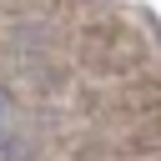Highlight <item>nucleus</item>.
<instances>
[{
    "mask_svg": "<svg viewBox=\"0 0 161 161\" xmlns=\"http://www.w3.org/2000/svg\"><path fill=\"white\" fill-rule=\"evenodd\" d=\"M5 126H10V106H5V96H0V136H5Z\"/></svg>",
    "mask_w": 161,
    "mask_h": 161,
    "instance_id": "obj_1",
    "label": "nucleus"
}]
</instances>
